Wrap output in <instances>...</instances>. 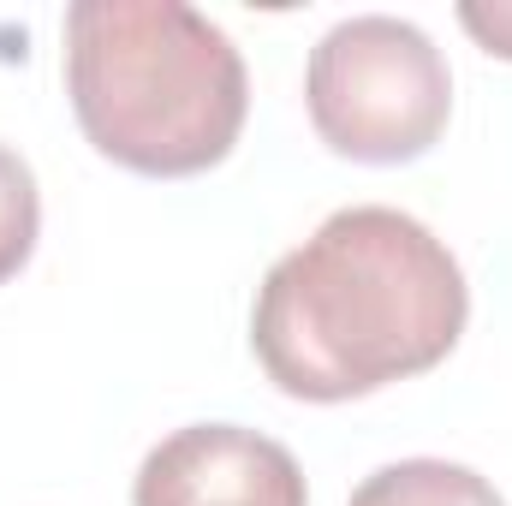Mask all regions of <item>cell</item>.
Masks as SVG:
<instances>
[{
	"label": "cell",
	"instance_id": "5",
	"mask_svg": "<svg viewBox=\"0 0 512 506\" xmlns=\"http://www.w3.org/2000/svg\"><path fill=\"white\" fill-rule=\"evenodd\" d=\"M346 506H507L489 477L447 459H399L370 471Z\"/></svg>",
	"mask_w": 512,
	"mask_h": 506
},
{
	"label": "cell",
	"instance_id": "2",
	"mask_svg": "<svg viewBox=\"0 0 512 506\" xmlns=\"http://www.w3.org/2000/svg\"><path fill=\"white\" fill-rule=\"evenodd\" d=\"M66 96L108 161L185 179L233 155L251 78L233 36L185 0H78L66 12Z\"/></svg>",
	"mask_w": 512,
	"mask_h": 506
},
{
	"label": "cell",
	"instance_id": "4",
	"mask_svg": "<svg viewBox=\"0 0 512 506\" xmlns=\"http://www.w3.org/2000/svg\"><path fill=\"white\" fill-rule=\"evenodd\" d=\"M131 506H310L298 459L239 423H191L137 465Z\"/></svg>",
	"mask_w": 512,
	"mask_h": 506
},
{
	"label": "cell",
	"instance_id": "1",
	"mask_svg": "<svg viewBox=\"0 0 512 506\" xmlns=\"http://www.w3.org/2000/svg\"><path fill=\"white\" fill-rule=\"evenodd\" d=\"M465 322L459 256L405 209L352 203L268 268L251 352L286 399L340 405L435 370Z\"/></svg>",
	"mask_w": 512,
	"mask_h": 506
},
{
	"label": "cell",
	"instance_id": "7",
	"mask_svg": "<svg viewBox=\"0 0 512 506\" xmlns=\"http://www.w3.org/2000/svg\"><path fill=\"white\" fill-rule=\"evenodd\" d=\"M459 24L477 36L483 54L512 60V0H465V6H459Z\"/></svg>",
	"mask_w": 512,
	"mask_h": 506
},
{
	"label": "cell",
	"instance_id": "3",
	"mask_svg": "<svg viewBox=\"0 0 512 506\" xmlns=\"http://www.w3.org/2000/svg\"><path fill=\"white\" fill-rule=\"evenodd\" d=\"M316 137L364 167H399L441 143L453 114L447 54L393 12L340 18L304 66Z\"/></svg>",
	"mask_w": 512,
	"mask_h": 506
},
{
	"label": "cell",
	"instance_id": "6",
	"mask_svg": "<svg viewBox=\"0 0 512 506\" xmlns=\"http://www.w3.org/2000/svg\"><path fill=\"white\" fill-rule=\"evenodd\" d=\"M42 233V197H36V173L18 149L0 143V286L30 262Z\"/></svg>",
	"mask_w": 512,
	"mask_h": 506
}]
</instances>
